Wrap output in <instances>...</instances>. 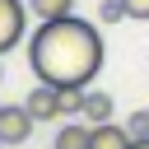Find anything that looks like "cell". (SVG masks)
<instances>
[{
    "label": "cell",
    "instance_id": "8992f818",
    "mask_svg": "<svg viewBox=\"0 0 149 149\" xmlns=\"http://www.w3.org/2000/svg\"><path fill=\"white\" fill-rule=\"evenodd\" d=\"M51 149H93V126H79V121L61 126V130H56V144H51Z\"/></svg>",
    "mask_w": 149,
    "mask_h": 149
},
{
    "label": "cell",
    "instance_id": "ba28073f",
    "mask_svg": "<svg viewBox=\"0 0 149 149\" xmlns=\"http://www.w3.org/2000/svg\"><path fill=\"white\" fill-rule=\"evenodd\" d=\"M28 9L37 19H65V14H74V0H28Z\"/></svg>",
    "mask_w": 149,
    "mask_h": 149
},
{
    "label": "cell",
    "instance_id": "7c38bea8",
    "mask_svg": "<svg viewBox=\"0 0 149 149\" xmlns=\"http://www.w3.org/2000/svg\"><path fill=\"white\" fill-rule=\"evenodd\" d=\"M126 5V19H149V0H121Z\"/></svg>",
    "mask_w": 149,
    "mask_h": 149
},
{
    "label": "cell",
    "instance_id": "8fae6325",
    "mask_svg": "<svg viewBox=\"0 0 149 149\" xmlns=\"http://www.w3.org/2000/svg\"><path fill=\"white\" fill-rule=\"evenodd\" d=\"M98 19H102V23H116V19H126V5H121V0H102V5H98Z\"/></svg>",
    "mask_w": 149,
    "mask_h": 149
},
{
    "label": "cell",
    "instance_id": "6da1fadb",
    "mask_svg": "<svg viewBox=\"0 0 149 149\" xmlns=\"http://www.w3.org/2000/svg\"><path fill=\"white\" fill-rule=\"evenodd\" d=\"M102 56H107L102 33L79 14L42 19L37 33L28 37V65L37 84L51 88H88V79L102 70Z\"/></svg>",
    "mask_w": 149,
    "mask_h": 149
},
{
    "label": "cell",
    "instance_id": "9c48e42d",
    "mask_svg": "<svg viewBox=\"0 0 149 149\" xmlns=\"http://www.w3.org/2000/svg\"><path fill=\"white\" fill-rule=\"evenodd\" d=\"M61 116H84V88H61Z\"/></svg>",
    "mask_w": 149,
    "mask_h": 149
},
{
    "label": "cell",
    "instance_id": "9a60e30c",
    "mask_svg": "<svg viewBox=\"0 0 149 149\" xmlns=\"http://www.w3.org/2000/svg\"><path fill=\"white\" fill-rule=\"evenodd\" d=\"M0 149H5V144H0Z\"/></svg>",
    "mask_w": 149,
    "mask_h": 149
},
{
    "label": "cell",
    "instance_id": "5bb4252c",
    "mask_svg": "<svg viewBox=\"0 0 149 149\" xmlns=\"http://www.w3.org/2000/svg\"><path fill=\"white\" fill-rule=\"evenodd\" d=\"M0 84H5V65H0Z\"/></svg>",
    "mask_w": 149,
    "mask_h": 149
},
{
    "label": "cell",
    "instance_id": "7a4b0ae2",
    "mask_svg": "<svg viewBox=\"0 0 149 149\" xmlns=\"http://www.w3.org/2000/svg\"><path fill=\"white\" fill-rule=\"evenodd\" d=\"M28 33V0H0V56L14 51Z\"/></svg>",
    "mask_w": 149,
    "mask_h": 149
},
{
    "label": "cell",
    "instance_id": "277c9868",
    "mask_svg": "<svg viewBox=\"0 0 149 149\" xmlns=\"http://www.w3.org/2000/svg\"><path fill=\"white\" fill-rule=\"evenodd\" d=\"M23 107H28L37 121H56V116H61V88H51V84H37V88L23 98Z\"/></svg>",
    "mask_w": 149,
    "mask_h": 149
},
{
    "label": "cell",
    "instance_id": "52a82bcc",
    "mask_svg": "<svg viewBox=\"0 0 149 149\" xmlns=\"http://www.w3.org/2000/svg\"><path fill=\"white\" fill-rule=\"evenodd\" d=\"M84 116L98 126V121H112V93L102 88H84Z\"/></svg>",
    "mask_w": 149,
    "mask_h": 149
},
{
    "label": "cell",
    "instance_id": "5b68a950",
    "mask_svg": "<svg viewBox=\"0 0 149 149\" xmlns=\"http://www.w3.org/2000/svg\"><path fill=\"white\" fill-rule=\"evenodd\" d=\"M93 149H130V130L116 121H98L93 126Z\"/></svg>",
    "mask_w": 149,
    "mask_h": 149
},
{
    "label": "cell",
    "instance_id": "30bf717a",
    "mask_svg": "<svg viewBox=\"0 0 149 149\" xmlns=\"http://www.w3.org/2000/svg\"><path fill=\"white\" fill-rule=\"evenodd\" d=\"M126 130H130V140H144V135H149V107H140V112H130V121H126Z\"/></svg>",
    "mask_w": 149,
    "mask_h": 149
},
{
    "label": "cell",
    "instance_id": "3957f363",
    "mask_svg": "<svg viewBox=\"0 0 149 149\" xmlns=\"http://www.w3.org/2000/svg\"><path fill=\"white\" fill-rule=\"evenodd\" d=\"M33 126H37V116H33L23 102H14V107H0V144H9V149L28 144Z\"/></svg>",
    "mask_w": 149,
    "mask_h": 149
},
{
    "label": "cell",
    "instance_id": "4fadbf2b",
    "mask_svg": "<svg viewBox=\"0 0 149 149\" xmlns=\"http://www.w3.org/2000/svg\"><path fill=\"white\" fill-rule=\"evenodd\" d=\"M130 149H149V135H144V140H130Z\"/></svg>",
    "mask_w": 149,
    "mask_h": 149
}]
</instances>
